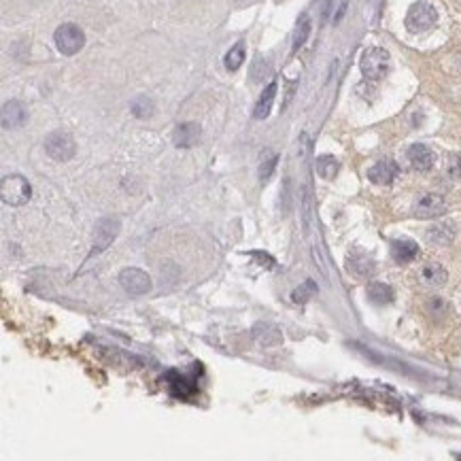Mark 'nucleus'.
Here are the masks:
<instances>
[{"label": "nucleus", "mask_w": 461, "mask_h": 461, "mask_svg": "<svg viewBox=\"0 0 461 461\" xmlns=\"http://www.w3.org/2000/svg\"><path fill=\"white\" fill-rule=\"evenodd\" d=\"M32 196V187L30 183L19 177V174H9V177L3 179L0 183V198H3V202L9 204V206H21L30 200Z\"/></svg>", "instance_id": "nucleus-1"}, {"label": "nucleus", "mask_w": 461, "mask_h": 461, "mask_svg": "<svg viewBox=\"0 0 461 461\" xmlns=\"http://www.w3.org/2000/svg\"><path fill=\"white\" fill-rule=\"evenodd\" d=\"M362 73L368 81H379L389 71V54L381 47H370L362 56Z\"/></svg>", "instance_id": "nucleus-2"}, {"label": "nucleus", "mask_w": 461, "mask_h": 461, "mask_svg": "<svg viewBox=\"0 0 461 461\" xmlns=\"http://www.w3.org/2000/svg\"><path fill=\"white\" fill-rule=\"evenodd\" d=\"M438 19V13L432 5L427 3H414L408 13H406V28L414 34L419 32H427L429 28H434Z\"/></svg>", "instance_id": "nucleus-3"}, {"label": "nucleus", "mask_w": 461, "mask_h": 461, "mask_svg": "<svg viewBox=\"0 0 461 461\" xmlns=\"http://www.w3.org/2000/svg\"><path fill=\"white\" fill-rule=\"evenodd\" d=\"M56 47L60 49V54L64 56H75L83 45H85V34L79 26L75 24H62L56 34Z\"/></svg>", "instance_id": "nucleus-4"}, {"label": "nucleus", "mask_w": 461, "mask_h": 461, "mask_svg": "<svg viewBox=\"0 0 461 461\" xmlns=\"http://www.w3.org/2000/svg\"><path fill=\"white\" fill-rule=\"evenodd\" d=\"M75 141L66 132H51L45 139V151L58 162H69L75 156Z\"/></svg>", "instance_id": "nucleus-5"}, {"label": "nucleus", "mask_w": 461, "mask_h": 461, "mask_svg": "<svg viewBox=\"0 0 461 461\" xmlns=\"http://www.w3.org/2000/svg\"><path fill=\"white\" fill-rule=\"evenodd\" d=\"M447 211V202L438 193H421L412 204V215L419 219H434L440 217Z\"/></svg>", "instance_id": "nucleus-6"}, {"label": "nucleus", "mask_w": 461, "mask_h": 461, "mask_svg": "<svg viewBox=\"0 0 461 461\" xmlns=\"http://www.w3.org/2000/svg\"><path fill=\"white\" fill-rule=\"evenodd\" d=\"M119 283H121V287L132 296H143L151 289L149 274L139 268H123L119 272Z\"/></svg>", "instance_id": "nucleus-7"}, {"label": "nucleus", "mask_w": 461, "mask_h": 461, "mask_svg": "<svg viewBox=\"0 0 461 461\" xmlns=\"http://www.w3.org/2000/svg\"><path fill=\"white\" fill-rule=\"evenodd\" d=\"M164 381H166V387H168L170 395H174V398H179V400H189L198 391L196 379L179 375V372H174V370L168 372V375L164 377Z\"/></svg>", "instance_id": "nucleus-8"}, {"label": "nucleus", "mask_w": 461, "mask_h": 461, "mask_svg": "<svg viewBox=\"0 0 461 461\" xmlns=\"http://www.w3.org/2000/svg\"><path fill=\"white\" fill-rule=\"evenodd\" d=\"M117 232H119V222H117V219H111V217L100 219L98 226H96V240H94L92 255L102 253V251H106L108 247H111Z\"/></svg>", "instance_id": "nucleus-9"}, {"label": "nucleus", "mask_w": 461, "mask_h": 461, "mask_svg": "<svg viewBox=\"0 0 461 461\" xmlns=\"http://www.w3.org/2000/svg\"><path fill=\"white\" fill-rule=\"evenodd\" d=\"M346 268L351 274H355L359 279H370L377 270V261L364 251H353L346 257Z\"/></svg>", "instance_id": "nucleus-10"}, {"label": "nucleus", "mask_w": 461, "mask_h": 461, "mask_svg": "<svg viewBox=\"0 0 461 461\" xmlns=\"http://www.w3.org/2000/svg\"><path fill=\"white\" fill-rule=\"evenodd\" d=\"M398 172H400V168L393 160H381L368 170V179L377 185H389V183H393L395 177H398Z\"/></svg>", "instance_id": "nucleus-11"}, {"label": "nucleus", "mask_w": 461, "mask_h": 461, "mask_svg": "<svg viewBox=\"0 0 461 461\" xmlns=\"http://www.w3.org/2000/svg\"><path fill=\"white\" fill-rule=\"evenodd\" d=\"M416 255H419V245L410 238H398L391 243V257L398 263H410Z\"/></svg>", "instance_id": "nucleus-12"}, {"label": "nucleus", "mask_w": 461, "mask_h": 461, "mask_svg": "<svg viewBox=\"0 0 461 461\" xmlns=\"http://www.w3.org/2000/svg\"><path fill=\"white\" fill-rule=\"evenodd\" d=\"M198 141H200V126L191 123V121L177 126V130H174V134H172V143L177 147H181V149H189Z\"/></svg>", "instance_id": "nucleus-13"}, {"label": "nucleus", "mask_w": 461, "mask_h": 461, "mask_svg": "<svg viewBox=\"0 0 461 461\" xmlns=\"http://www.w3.org/2000/svg\"><path fill=\"white\" fill-rule=\"evenodd\" d=\"M408 162H410V166L414 170L425 172V170H429L434 166V153H432V149L427 145L416 143V145H412L408 149Z\"/></svg>", "instance_id": "nucleus-14"}, {"label": "nucleus", "mask_w": 461, "mask_h": 461, "mask_svg": "<svg viewBox=\"0 0 461 461\" xmlns=\"http://www.w3.org/2000/svg\"><path fill=\"white\" fill-rule=\"evenodd\" d=\"M419 281L425 287H442L447 283V270L440 266V263H425V266L419 270Z\"/></svg>", "instance_id": "nucleus-15"}, {"label": "nucleus", "mask_w": 461, "mask_h": 461, "mask_svg": "<svg viewBox=\"0 0 461 461\" xmlns=\"http://www.w3.org/2000/svg\"><path fill=\"white\" fill-rule=\"evenodd\" d=\"M26 121V108L21 102L11 100L3 106V128L11 130V128H19Z\"/></svg>", "instance_id": "nucleus-16"}, {"label": "nucleus", "mask_w": 461, "mask_h": 461, "mask_svg": "<svg viewBox=\"0 0 461 461\" xmlns=\"http://www.w3.org/2000/svg\"><path fill=\"white\" fill-rule=\"evenodd\" d=\"M274 96H276V81H270L266 90H263V94L259 96L257 104H255V111H253V117H255V119H266V117L270 115V108H272Z\"/></svg>", "instance_id": "nucleus-17"}, {"label": "nucleus", "mask_w": 461, "mask_h": 461, "mask_svg": "<svg viewBox=\"0 0 461 461\" xmlns=\"http://www.w3.org/2000/svg\"><path fill=\"white\" fill-rule=\"evenodd\" d=\"M253 338L261 344V346H272L281 342V334L279 329L270 323H257L253 327Z\"/></svg>", "instance_id": "nucleus-18"}, {"label": "nucleus", "mask_w": 461, "mask_h": 461, "mask_svg": "<svg viewBox=\"0 0 461 461\" xmlns=\"http://www.w3.org/2000/svg\"><path fill=\"white\" fill-rule=\"evenodd\" d=\"M366 292H368L370 302H375V304H389V302H393V289L389 287V285H385V283H370Z\"/></svg>", "instance_id": "nucleus-19"}, {"label": "nucleus", "mask_w": 461, "mask_h": 461, "mask_svg": "<svg viewBox=\"0 0 461 461\" xmlns=\"http://www.w3.org/2000/svg\"><path fill=\"white\" fill-rule=\"evenodd\" d=\"M338 168H340V164H338V160L334 156L317 158V172L321 174L323 179H334L338 174Z\"/></svg>", "instance_id": "nucleus-20"}, {"label": "nucleus", "mask_w": 461, "mask_h": 461, "mask_svg": "<svg viewBox=\"0 0 461 461\" xmlns=\"http://www.w3.org/2000/svg\"><path fill=\"white\" fill-rule=\"evenodd\" d=\"M245 62V45L243 43H238V45H234L228 54H226V60H224V64H226V69L228 71H238L240 69V64Z\"/></svg>", "instance_id": "nucleus-21"}, {"label": "nucleus", "mask_w": 461, "mask_h": 461, "mask_svg": "<svg viewBox=\"0 0 461 461\" xmlns=\"http://www.w3.org/2000/svg\"><path fill=\"white\" fill-rule=\"evenodd\" d=\"M130 108H132V113H134V117L147 119L153 113V102L147 96H137L134 100L130 102Z\"/></svg>", "instance_id": "nucleus-22"}, {"label": "nucleus", "mask_w": 461, "mask_h": 461, "mask_svg": "<svg viewBox=\"0 0 461 461\" xmlns=\"http://www.w3.org/2000/svg\"><path fill=\"white\" fill-rule=\"evenodd\" d=\"M427 238L429 243H436V245H449L453 240V230L449 226H436L427 232Z\"/></svg>", "instance_id": "nucleus-23"}, {"label": "nucleus", "mask_w": 461, "mask_h": 461, "mask_svg": "<svg viewBox=\"0 0 461 461\" xmlns=\"http://www.w3.org/2000/svg\"><path fill=\"white\" fill-rule=\"evenodd\" d=\"M309 34H311V19L304 15V17L300 19L298 28H296V34H294V54L304 45L306 38H309Z\"/></svg>", "instance_id": "nucleus-24"}, {"label": "nucleus", "mask_w": 461, "mask_h": 461, "mask_svg": "<svg viewBox=\"0 0 461 461\" xmlns=\"http://www.w3.org/2000/svg\"><path fill=\"white\" fill-rule=\"evenodd\" d=\"M317 294V285L313 283V281H304L300 287L294 292V302H298V304H304V302H309L313 296Z\"/></svg>", "instance_id": "nucleus-25"}, {"label": "nucleus", "mask_w": 461, "mask_h": 461, "mask_svg": "<svg viewBox=\"0 0 461 461\" xmlns=\"http://www.w3.org/2000/svg\"><path fill=\"white\" fill-rule=\"evenodd\" d=\"M276 162H279V158L274 156V153H268V158L261 160V164H259V179L261 181H268L270 179L272 170L276 168Z\"/></svg>", "instance_id": "nucleus-26"}, {"label": "nucleus", "mask_w": 461, "mask_h": 461, "mask_svg": "<svg viewBox=\"0 0 461 461\" xmlns=\"http://www.w3.org/2000/svg\"><path fill=\"white\" fill-rule=\"evenodd\" d=\"M302 222H304V232L309 234V228H311V196H309V189L302 191Z\"/></svg>", "instance_id": "nucleus-27"}, {"label": "nucleus", "mask_w": 461, "mask_h": 461, "mask_svg": "<svg viewBox=\"0 0 461 461\" xmlns=\"http://www.w3.org/2000/svg\"><path fill=\"white\" fill-rule=\"evenodd\" d=\"M266 73H268V64L263 62L261 58H257V60H255V64H253V71H251V79H253L255 83H259V81H263V77H266Z\"/></svg>", "instance_id": "nucleus-28"}, {"label": "nucleus", "mask_w": 461, "mask_h": 461, "mask_svg": "<svg viewBox=\"0 0 461 461\" xmlns=\"http://www.w3.org/2000/svg\"><path fill=\"white\" fill-rule=\"evenodd\" d=\"M449 174L453 179H461V153L459 156H453L449 162Z\"/></svg>", "instance_id": "nucleus-29"}, {"label": "nucleus", "mask_w": 461, "mask_h": 461, "mask_svg": "<svg viewBox=\"0 0 461 461\" xmlns=\"http://www.w3.org/2000/svg\"><path fill=\"white\" fill-rule=\"evenodd\" d=\"M459 66H461V60H459Z\"/></svg>", "instance_id": "nucleus-30"}]
</instances>
